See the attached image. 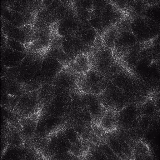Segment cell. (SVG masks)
<instances>
[{
	"mask_svg": "<svg viewBox=\"0 0 160 160\" xmlns=\"http://www.w3.org/2000/svg\"><path fill=\"white\" fill-rule=\"evenodd\" d=\"M44 57L40 52H28L22 63L7 73L21 86L25 92L38 90L42 85L41 69Z\"/></svg>",
	"mask_w": 160,
	"mask_h": 160,
	"instance_id": "obj_1",
	"label": "cell"
},
{
	"mask_svg": "<svg viewBox=\"0 0 160 160\" xmlns=\"http://www.w3.org/2000/svg\"><path fill=\"white\" fill-rule=\"evenodd\" d=\"M131 30L139 43H144L157 36L159 24L142 16H137L131 22Z\"/></svg>",
	"mask_w": 160,
	"mask_h": 160,
	"instance_id": "obj_2",
	"label": "cell"
},
{
	"mask_svg": "<svg viewBox=\"0 0 160 160\" xmlns=\"http://www.w3.org/2000/svg\"><path fill=\"white\" fill-rule=\"evenodd\" d=\"M94 54L93 69L106 78L111 75L113 70L118 64L115 61L111 48L105 46L99 48Z\"/></svg>",
	"mask_w": 160,
	"mask_h": 160,
	"instance_id": "obj_3",
	"label": "cell"
},
{
	"mask_svg": "<svg viewBox=\"0 0 160 160\" xmlns=\"http://www.w3.org/2000/svg\"><path fill=\"white\" fill-rule=\"evenodd\" d=\"M77 78V83L87 94L97 95L101 94L105 89L107 79L92 68L81 74Z\"/></svg>",
	"mask_w": 160,
	"mask_h": 160,
	"instance_id": "obj_4",
	"label": "cell"
},
{
	"mask_svg": "<svg viewBox=\"0 0 160 160\" xmlns=\"http://www.w3.org/2000/svg\"><path fill=\"white\" fill-rule=\"evenodd\" d=\"M2 33L6 37L21 42L26 47L31 42L34 32L31 25L18 28L1 18Z\"/></svg>",
	"mask_w": 160,
	"mask_h": 160,
	"instance_id": "obj_5",
	"label": "cell"
},
{
	"mask_svg": "<svg viewBox=\"0 0 160 160\" xmlns=\"http://www.w3.org/2000/svg\"><path fill=\"white\" fill-rule=\"evenodd\" d=\"M63 68L64 64L59 60L51 57L44 56L41 69L42 85L52 84Z\"/></svg>",
	"mask_w": 160,
	"mask_h": 160,
	"instance_id": "obj_6",
	"label": "cell"
},
{
	"mask_svg": "<svg viewBox=\"0 0 160 160\" xmlns=\"http://www.w3.org/2000/svg\"><path fill=\"white\" fill-rule=\"evenodd\" d=\"M38 91L25 92L22 95L16 106L19 115L27 118L37 111L39 101Z\"/></svg>",
	"mask_w": 160,
	"mask_h": 160,
	"instance_id": "obj_7",
	"label": "cell"
},
{
	"mask_svg": "<svg viewBox=\"0 0 160 160\" xmlns=\"http://www.w3.org/2000/svg\"><path fill=\"white\" fill-rule=\"evenodd\" d=\"M68 90L58 92L48 106V112L55 117L62 116L71 108V100Z\"/></svg>",
	"mask_w": 160,
	"mask_h": 160,
	"instance_id": "obj_8",
	"label": "cell"
},
{
	"mask_svg": "<svg viewBox=\"0 0 160 160\" xmlns=\"http://www.w3.org/2000/svg\"><path fill=\"white\" fill-rule=\"evenodd\" d=\"M60 47L72 61L79 54H86L89 51L82 42L74 36L61 38Z\"/></svg>",
	"mask_w": 160,
	"mask_h": 160,
	"instance_id": "obj_9",
	"label": "cell"
},
{
	"mask_svg": "<svg viewBox=\"0 0 160 160\" xmlns=\"http://www.w3.org/2000/svg\"><path fill=\"white\" fill-rule=\"evenodd\" d=\"M139 43L131 30L118 31L113 48L120 53H128Z\"/></svg>",
	"mask_w": 160,
	"mask_h": 160,
	"instance_id": "obj_10",
	"label": "cell"
},
{
	"mask_svg": "<svg viewBox=\"0 0 160 160\" xmlns=\"http://www.w3.org/2000/svg\"><path fill=\"white\" fill-rule=\"evenodd\" d=\"M2 7L8 8L22 14L35 16L42 8L41 1H7Z\"/></svg>",
	"mask_w": 160,
	"mask_h": 160,
	"instance_id": "obj_11",
	"label": "cell"
},
{
	"mask_svg": "<svg viewBox=\"0 0 160 160\" xmlns=\"http://www.w3.org/2000/svg\"><path fill=\"white\" fill-rule=\"evenodd\" d=\"M27 54L28 52H21L13 49L6 43L2 45V65L8 69L16 68L22 63Z\"/></svg>",
	"mask_w": 160,
	"mask_h": 160,
	"instance_id": "obj_12",
	"label": "cell"
},
{
	"mask_svg": "<svg viewBox=\"0 0 160 160\" xmlns=\"http://www.w3.org/2000/svg\"><path fill=\"white\" fill-rule=\"evenodd\" d=\"M98 33L88 21H80L79 25L74 36L80 40L90 51L95 44Z\"/></svg>",
	"mask_w": 160,
	"mask_h": 160,
	"instance_id": "obj_13",
	"label": "cell"
},
{
	"mask_svg": "<svg viewBox=\"0 0 160 160\" xmlns=\"http://www.w3.org/2000/svg\"><path fill=\"white\" fill-rule=\"evenodd\" d=\"M1 18L18 28L31 25L34 21L35 16L22 14L2 6Z\"/></svg>",
	"mask_w": 160,
	"mask_h": 160,
	"instance_id": "obj_14",
	"label": "cell"
},
{
	"mask_svg": "<svg viewBox=\"0 0 160 160\" xmlns=\"http://www.w3.org/2000/svg\"><path fill=\"white\" fill-rule=\"evenodd\" d=\"M75 13H72L57 22V32L61 38L75 35L80 23Z\"/></svg>",
	"mask_w": 160,
	"mask_h": 160,
	"instance_id": "obj_15",
	"label": "cell"
},
{
	"mask_svg": "<svg viewBox=\"0 0 160 160\" xmlns=\"http://www.w3.org/2000/svg\"><path fill=\"white\" fill-rule=\"evenodd\" d=\"M63 70L55 78L52 84L59 91L69 90L75 84L77 77L70 72Z\"/></svg>",
	"mask_w": 160,
	"mask_h": 160,
	"instance_id": "obj_16",
	"label": "cell"
},
{
	"mask_svg": "<svg viewBox=\"0 0 160 160\" xmlns=\"http://www.w3.org/2000/svg\"><path fill=\"white\" fill-rule=\"evenodd\" d=\"M82 102L92 116L97 117L102 114V105L97 95L86 93L83 97Z\"/></svg>",
	"mask_w": 160,
	"mask_h": 160,
	"instance_id": "obj_17",
	"label": "cell"
},
{
	"mask_svg": "<svg viewBox=\"0 0 160 160\" xmlns=\"http://www.w3.org/2000/svg\"><path fill=\"white\" fill-rule=\"evenodd\" d=\"M51 142L52 150L59 155L63 154L71 149V143L66 136L65 133L58 135Z\"/></svg>",
	"mask_w": 160,
	"mask_h": 160,
	"instance_id": "obj_18",
	"label": "cell"
},
{
	"mask_svg": "<svg viewBox=\"0 0 160 160\" xmlns=\"http://www.w3.org/2000/svg\"><path fill=\"white\" fill-rule=\"evenodd\" d=\"M35 33L34 31L31 41L35 40L31 47V49L34 51L47 47L50 42L49 35L46 29L38 30Z\"/></svg>",
	"mask_w": 160,
	"mask_h": 160,
	"instance_id": "obj_19",
	"label": "cell"
},
{
	"mask_svg": "<svg viewBox=\"0 0 160 160\" xmlns=\"http://www.w3.org/2000/svg\"><path fill=\"white\" fill-rule=\"evenodd\" d=\"M138 110L134 105H129L120 110L118 113L119 121L128 125L134 121L138 114Z\"/></svg>",
	"mask_w": 160,
	"mask_h": 160,
	"instance_id": "obj_20",
	"label": "cell"
},
{
	"mask_svg": "<svg viewBox=\"0 0 160 160\" xmlns=\"http://www.w3.org/2000/svg\"><path fill=\"white\" fill-rule=\"evenodd\" d=\"M28 152L20 146L9 145L3 154V158L6 157L4 159L9 160L23 159V157H29Z\"/></svg>",
	"mask_w": 160,
	"mask_h": 160,
	"instance_id": "obj_21",
	"label": "cell"
},
{
	"mask_svg": "<svg viewBox=\"0 0 160 160\" xmlns=\"http://www.w3.org/2000/svg\"><path fill=\"white\" fill-rule=\"evenodd\" d=\"M73 62L75 71L80 74L85 73L91 68L90 62L85 54H79Z\"/></svg>",
	"mask_w": 160,
	"mask_h": 160,
	"instance_id": "obj_22",
	"label": "cell"
},
{
	"mask_svg": "<svg viewBox=\"0 0 160 160\" xmlns=\"http://www.w3.org/2000/svg\"><path fill=\"white\" fill-rule=\"evenodd\" d=\"M24 118L21 123L22 134L25 138H29L34 135L37 123L32 118L28 117Z\"/></svg>",
	"mask_w": 160,
	"mask_h": 160,
	"instance_id": "obj_23",
	"label": "cell"
},
{
	"mask_svg": "<svg viewBox=\"0 0 160 160\" xmlns=\"http://www.w3.org/2000/svg\"><path fill=\"white\" fill-rule=\"evenodd\" d=\"M46 56L51 57L55 58L64 63H68L72 61L71 59L67 56L61 49L55 47L50 49Z\"/></svg>",
	"mask_w": 160,
	"mask_h": 160,
	"instance_id": "obj_24",
	"label": "cell"
},
{
	"mask_svg": "<svg viewBox=\"0 0 160 160\" xmlns=\"http://www.w3.org/2000/svg\"><path fill=\"white\" fill-rule=\"evenodd\" d=\"M118 29L116 28H111L105 32L104 37L105 46L111 49L113 48L114 42L117 36Z\"/></svg>",
	"mask_w": 160,
	"mask_h": 160,
	"instance_id": "obj_25",
	"label": "cell"
},
{
	"mask_svg": "<svg viewBox=\"0 0 160 160\" xmlns=\"http://www.w3.org/2000/svg\"><path fill=\"white\" fill-rule=\"evenodd\" d=\"M145 8L142 14V16L153 20L159 24L160 22V8L157 7L152 6Z\"/></svg>",
	"mask_w": 160,
	"mask_h": 160,
	"instance_id": "obj_26",
	"label": "cell"
},
{
	"mask_svg": "<svg viewBox=\"0 0 160 160\" xmlns=\"http://www.w3.org/2000/svg\"><path fill=\"white\" fill-rule=\"evenodd\" d=\"M7 140L9 145L20 146L22 139L17 131L13 129L9 130L8 132Z\"/></svg>",
	"mask_w": 160,
	"mask_h": 160,
	"instance_id": "obj_27",
	"label": "cell"
},
{
	"mask_svg": "<svg viewBox=\"0 0 160 160\" xmlns=\"http://www.w3.org/2000/svg\"><path fill=\"white\" fill-rule=\"evenodd\" d=\"M6 38V44L12 49L23 52H28L26 47L14 39Z\"/></svg>",
	"mask_w": 160,
	"mask_h": 160,
	"instance_id": "obj_28",
	"label": "cell"
},
{
	"mask_svg": "<svg viewBox=\"0 0 160 160\" xmlns=\"http://www.w3.org/2000/svg\"><path fill=\"white\" fill-rule=\"evenodd\" d=\"M112 112L106 113L103 117L102 124L103 127L106 129L111 128L112 127L114 121V117Z\"/></svg>",
	"mask_w": 160,
	"mask_h": 160,
	"instance_id": "obj_29",
	"label": "cell"
},
{
	"mask_svg": "<svg viewBox=\"0 0 160 160\" xmlns=\"http://www.w3.org/2000/svg\"><path fill=\"white\" fill-rule=\"evenodd\" d=\"M155 110L154 105L151 102L145 103L142 109V113L146 116L152 115Z\"/></svg>",
	"mask_w": 160,
	"mask_h": 160,
	"instance_id": "obj_30",
	"label": "cell"
},
{
	"mask_svg": "<svg viewBox=\"0 0 160 160\" xmlns=\"http://www.w3.org/2000/svg\"><path fill=\"white\" fill-rule=\"evenodd\" d=\"M107 142L111 149L114 152L118 154H119L121 152V148L118 141L115 138H110L108 139Z\"/></svg>",
	"mask_w": 160,
	"mask_h": 160,
	"instance_id": "obj_31",
	"label": "cell"
},
{
	"mask_svg": "<svg viewBox=\"0 0 160 160\" xmlns=\"http://www.w3.org/2000/svg\"><path fill=\"white\" fill-rule=\"evenodd\" d=\"M65 134L70 142L72 143H76L77 140V136L75 131L72 128L66 129Z\"/></svg>",
	"mask_w": 160,
	"mask_h": 160,
	"instance_id": "obj_32",
	"label": "cell"
},
{
	"mask_svg": "<svg viewBox=\"0 0 160 160\" xmlns=\"http://www.w3.org/2000/svg\"><path fill=\"white\" fill-rule=\"evenodd\" d=\"M149 120L147 118H143L141 121L140 124L141 126L143 128L146 127L149 124Z\"/></svg>",
	"mask_w": 160,
	"mask_h": 160,
	"instance_id": "obj_33",
	"label": "cell"
}]
</instances>
